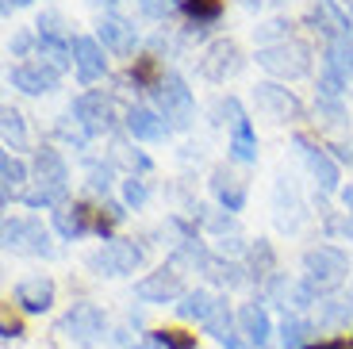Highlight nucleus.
<instances>
[{
    "label": "nucleus",
    "mask_w": 353,
    "mask_h": 349,
    "mask_svg": "<svg viewBox=\"0 0 353 349\" xmlns=\"http://www.w3.org/2000/svg\"><path fill=\"white\" fill-rule=\"evenodd\" d=\"M257 66L273 77H284V81H296L311 70V50L296 39H281V43H269L257 50Z\"/></svg>",
    "instance_id": "1"
},
{
    "label": "nucleus",
    "mask_w": 353,
    "mask_h": 349,
    "mask_svg": "<svg viewBox=\"0 0 353 349\" xmlns=\"http://www.w3.org/2000/svg\"><path fill=\"white\" fill-rule=\"evenodd\" d=\"M303 272H307V284L315 292H334L338 284L350 272V261H345L342 250H330V246H319V250L303 253Z\"/></svg>",
    "instance_id": "2"
},
{
    "label": "nucleus",
    "mask_w": 353,
    "mask_h": 349,
    "mask_svg": "<svg viewBox=\"0 0 353 349\" xmlns=\"http://www.w3.org/2000/svg\"><path fill=\"white\" fill-rule=\"evenodd\" d=\"M154 97H158V115L169 127H188V123H192V92H188V85L176 77V73H169V77L154 88Z\"/></svg>",
    "instance_id": "3"
},
{
    "label": "nucleus",
    "mask_w": 353,
    "mask_h": 349,
    "mask_svg": "<svg viewBox=\"0 0 353 349\" xmlns=\"http://www.w3.org/2000/svg\"><path fill=\"white\" fill-rule=\"evenodd\" d=\"M142 265V250L134 242H108L88 257V269L100 277H131Z\"/></svg>",
    "instance_id": "4"
},
{
    "label": "nucleus",
    "mask_w": 353,
    "mask_h": 349,
    "mask_svg": "<svg viewBox=\"0 0 353 349\" xmlns=\"http://www.w3.org/2000/svg\"><path fill=\"white\" fill-rule=\"evenodd\" d=\"M62 334L77 346H97L104 338V311L97 303H73L62 319Z\"/></svg>",
    "instance_id": "5"
},
{
    "label": "nucleus",
    "mask_w": 353,
    "mask_h": 349,
    "mask_svg": "<svg viewBox=\"0 0 353 349\" xmlns=\"http://www.w3.org/2000/svg\"><path fill=\"white\" fill-rule=\"evenodd\" d=\"M4 250H23V253H35V257H50L54 246L50 235L39 227L35 219H4Z\"/></svg>",
    "instance_id": "6"
},
{
    "label": "nucleus",
    "mask_w": 353,
    "mask_h": 349,
    "mask_svg": "<svg viewBox=\"0 0 353 349\" xmlns=\"http://www.w3.org/2000/svg\"><path fill=\"white\" fill-rule=\"evenodd\" d=\"M39 54H43V66H50L54 73L70 70L73 46L65 43V31L58 27V16H43V19H39Z\"/></svg>",
    "instance_id": "7"
},
{
    "label": "nucleus",
    "mask_w": 353,
    "mask_h": 349,
    "mask_svg": "<svg viewBox=\"0 0 353 349\" xmlns=\"http://www.w3.org/2000/svg\"><path fill=\"white\" fill-rule=\"evenodd\" d=\"M73 119L81 123V131L85 134H104L112 131V100L104 97V92H81L77 100H73Z\"/></svg>",
    "instance_id": "8"
},
{
    "label": "nucleus",
    "mask_w": 353,
    "mask_h": 349,
    "mask_svg": "<svg viewBox=\"0 0 353 349\" xmlns=\"http://www.w3.org/2000/svg\"><path fill=\"white\" fill-rule=\"evenodd\" d=\"M134 296L142 299V303H173V299H185V284H181V272L173 269H158L150 272L146 280H139L134 284Z\"/></svg>",
    "instance_id": "9"
},
{
    "label": "nucleus",
    "mask_w": 353,
    "mask_h": 349,
    "mask_svg": "<svg viewBox=\"0 0 353 349\" xmlns=\"http://www.w3.org/2000/svg\"><path fill=\"white\" fill-rule=\"evenodd\" d=\"M8 81H12V88H19L27 97H43V92H54V88H58V73H54L50 66H43V61L16 66V70L8 73Z\"/></svg>",
    "instance_id": "10"
},
{
    "label": "nucleus",
    "mask_w": 353,
    "mask_h": 349,
    "mask_svg": "<svg viewBox=\"0 0 353 349\" xmlns=\"http://www.w3.org/2000/svg\"><path fill=\"white\" fill-rule=\"evenodd\" d=\"M292 146L300 150V157L307 161V169H311V177H315L319 188H323V192H334V188H338V166H334V161H330V157L323 154L319 146H311L303 134H296V139H292Z\"/></svg>",
    "instance_id": "11"
},
{
    "label": "nucleus",
    "mask_w": 353,
    "mask_h": 349,
    "mask_svg": "<svg viewBox=\"0 0 353 349\" xmlns=\"http://www.w3.org/2000/svg\"><path fill=\"white\" fill-rule=\"evenodd\" d=\"M73 70H77V77L85 81V85L100 81V77H104V70H108L104 46H100L97 39H73Z\"/></svg>",
    "instance_id": "12"
},
{
    "label": "nucleus",
    "mask_w": 353,
    "mask_h": 349,
    "mask_svg": "<svg viewBox=\"0 0 353 349\" xmlns=\"http://www.w3.org/2000/svg\"><path fill=\"white\" fill-rule=\"evenodd\" d=\"M227 112L234 115V119H230V157H234V161H257L254 127H250V119L239 112V100H227Z\"/></svg>",
    "instance_id": "13"
},
{
    "label": "nucleus",
    "mask_w": 353,
    "mask_h": 349,
    "mask_svg": "<svg viewBox=\"0 0 353 349\" xmlns=\"http://www.w3.org/2000/svg\"><path fill=\"white\" fill-rule=\"evenodd\" d=\"M16 303L31 315H43L54 303V280L50 277H27L16 284Z\"/></svg>",
    "instance_id": "14"
},
{
    "label": "nucleus",
    "mask_w": 353,
    "mask_h": 349,
    "mask_svg": "<svg viewBox=\"0 0 353 349\" xmlns=\"http://www.w3.org/2000/svg\"><path fill=\"white\" fill-rule=\"evenodd\" d=\"M35 177H39V188H50V192H62V196H65L70 169H65V157L58 154V150H39V157H35Z\"/></svg>",
    "instance_id": "15"
},
{
    "label": "nucleus",
    "mask_w": 353,
    "mask_h": 349,
    "mask_svg": "<svg viewBox=\"0 0 353 349\" xmlns=\"http://www.w3.org/2000/svg\"><path fill=\"white\" fill-rule=\"evenodd\" d=\"M254 97H257V108H265L273 119H296L300 115V100L281 85H257Z\"/></svg>",
    "instance_id": "16"
},
{
    "label": "nucleus",
    "mask_w": 353,
    "mask_h": 349,
    "mask_svg": "<svg viewBox=\"0 0 353 349\" xmlns=\"http://www.w3.org/2000/svg\"><path fill=\"white\" fill-rule=\"evenodd\" d=\"M127 131H131V139L161 142L169 134V123L161 119L158 112H150V108H131V112H127Z\"/></svg>",
    "instance_id": "17"
},
{
    "label": "nucleus",
    "mask_w": 353,
    "mask_h": 349,
    "mask_svg": "<svg viewBox=\"0 0 353 349\" xmlns=\"http://www.w3.org/2000/svg\"><path fill=\"white\" fill-rule=\"evenodd\" d=\"M239 326H242V334L250 338V346H257V349L269 346L273 323H269V315H265L261 303H242V307H239Z\"/></svg>",
    "instance_id": "18"
},
{
    "label": "nucleus",
    "mask_w": 353,
    "mask_h": 349,
    "mask_svg": "<svg viewBox=\"0 0 353 349\" xmlns=\"http://www.w3.org/2000/svg\"><path fill=\"white\" fill-rule=\"evenodd\" d=\"M100 43H104V50H112V54H131L139 39H134V27L127 23V19L108 16L104 23H100Z\"/></svg>",
    "instance_id": "19"
},
{
    "label": "nucleus",
    "mask_w": 353,
    "mask_h": 349,
    "mask_svg": "<svg viewBox=\"0 0 353 349\" xmlns=\"http://www.w3.org/2000/svg\"><path fill=\"white\" fill-rule=\"evenodd\" d=\"M212 192L227 211H242V203H246V184L234 173H227V169H215L212 173Z\"/></svg>",
    "instance_id": "20"
},
{
    "label": "nucleus",
    "mask_w": 353,
    "mask_h": 349,
    "mask_svg": "<svg viewBox=\"0 0 353 349\" xmlns=\"http://www.w3.org/2000/svg\"><path fill=\"white\" fill-rule=\"evenodd\" d=\"M234 70H239V50H234V43H215L212 50L203 54V73L212 81H227Z\"/></svg>",
    "instance_id": "21"
},
{
    "label": "nucleus",
    "mask_w": 353,
    "mask_h": 349,
    "mask_svg": "<svg viewBox=\"0 0 353 349\" xmlns=\"http://www.w3.org/2000/svg\"><path fill=\"white\" fill-rule=\"evenodd\" d=\"M203 330L212 334V338L219 341L223 349H246V346L239 341V334H234V319H230L227 303H219V307H215V315L208 319V323H203Z\"/></svg>",
    "instance_id": "22"
},
{
    "label": "nucleus",
    "mask_w": 353,
    "mask_h": 349,
    "mask_svg": "<svg viewBox=\"0 0 353 349\" xmlns=\"http://www.w3.org/2000/svg\"><path fill=\"white\" fill-rule=\"evenodd\" d=\"M215 307H219V303H215L208 292H188V296L176 303V315L188 319V323H208V319L215 315Z\"/></svg>",
    "instance_id": "23"
},
{
    "label": "nucleus",
    "mask_w": 353,
    "mask_h": 349,
    "mask_svg": "<svg viewBox=\"0 0 353 349\" xmlns=\"http://www.w3.org/2000/svg\"><path fill=\"white\" fill-rule=\"evenodd\" d=\"M350 323H353V303H345V299H323L319 303V326L323 330H342Z\"/></svg>",
    "instance_id": "24"
},
{
    "label": "nucleus",
    "mask_w": 353,
    "mask_h": 349,
    "mask_svg": "<svg viewBox=\"0 0 353 349\" xmlns=\"http://www.w3.org/2000/svg\"><path fill=\"white\" fill-rule=\"evenodd\" d=\"M54 227L62 238H81L88 230V219H85V208H58L54 211Z\"/></svg>",
    "instance_id": "25"
},
{
    "label": "nucleus",
    "mask_w": 353,
    "mask_h": 349,
    "mask_svg": "<svg viewBox=\"0 0 353 349\" xmlns=\"http://www.w3.org/2000/svg\"><path fill=\"white\" fill-rule=\"evenodd\" d=\"M327 61L342 73V77H353V35L330 39L327 43Z\"/></svg>",
    "instance_id": "26"
},
{
    "label": "nucleus",
    "mask_w": 353,
    "mask_h": 349,
    "mask_svg": "<svg viewBox=\"0 0 353 349\" xmlns=\"http://www.w3.org/2000/svg\"><path fill=\"white\" fill-rule=\"evenodd\" d=\"M0 127H4L8 150H23L27 146V127H23V115H19L16 108H4V112H0Z\"/></svg>",
    "instance_id": "27"
},
{
    "label": "nucleus",
    "mask_w": 353,
    "mask_h": 349,
    "mask_svg": "<svg viewBox=\"0 0 353 349\" xmlns=\"http://www.w3.org/2000/svg\"><path fill=\"white\" fill-rule=\"evenodd\" d=\"M0 181H4V200H8L12 192H16L19 184L27 181V169H23V161L19 157H12V150L4 157H0Z\"/></svg>",
    "instance_id": "28"
},
{
    "label": "nucleus",
    "mask_w": 353,
    "mask_h": 349,
    "mask_svg": "<svg viewBox=\"0 0 353 349\" xmlns=\"http://www.w3.org/2000/svg\"><path fill=\"white\" fill-rule=\"evenodd\" d=\"M307 338H311V326L303 323V319L292 315V319H284V323H281V346L284 349H303V346H307Z\"/></svg>",
    "instance_id": "29"
},
{
    "label": "nucleus",
    "mask_w": 353,
    "mask_h": 349,
    "mask_svg": "<svg viewBox=\"0 0 353 349\" xmlns=\"http://www.w3.org/2000/svg\"><path fill=\"white\" fill-rule=\"evenodd\" d=\"M345 81H350V77H342V73H338L334 66H330V61H323V81H319L323 97L338 100V97H342V88H345Z\"/></svg>",
    "instance_id": "30"
},
{
    "label": "nucleus",
    "mask_w": 353,
    "mask_h": 349,
    "mask_svg": "<svg viewBox=\"0 0 353 349\" xmlns=\"http://www.w3.org/2000/svg\"><path fill=\"white\" fill-rule=\"evenodd\" d=\"M88 188H92V192H100V196L112 192V166L92 161V166H88Z\"/></svg>",
    "instance_id": "31"
},
{
    "label": "nucleus",
    "mask_w": 353,
    "mask_h": 349,
    "mask_svg": "<svg viewBox=\"0 0 353 349\" xmlns=\"http://www.w3.org/2000/svg\"><path fill=\"white\" fill-rule=\"evenodd\" d=\"M250 265L257 269V277H269L273 272V250H269V242H257L250 250Z\"/></svg>",
    "instance_id": "32"
},
{
    "label": "nucleus",
    "mask_w": 353,
    "mask_h": 349,
    "mask_svg": "<svg viewBox=\"0 0 353 349\" xmlns=\"http://www.w3.org/2000/svg\"><path fill=\"white\" fill-rule=\"evenodd\" d=\"M208 277L219 280V284H227V288H234V284H242V269L239 265H223V261H212V269H208Z\"/></svg>",
    "instance_id": "33"
},
{
    "label": "nucleus",
    "mask_w": 353,
    "mask_h": 349,
    "mask_svg": "<svg viewBox=\"0 0 353 349\" xmlns=\"http://www.w3.org/2000/svg\"><path fill=\"white\" fill-rule=\"evenodd\" d=\"M315 112H319V119L327 123V127H338V123L345 119V112H342V104L338 100H330V97H319V104H315Z\"/></svg>",
    "instance_id": "34"
},
{
    "label": "nucleus",
    "mask_w": 353,
    "mask_h": 349,
    "mask_svg": "<svg viewBox=\"0 0 353 349\" xmlns=\"http://www.w3.org/2000/svg\"><path fill=\"white\" fill-rule=\"evenodd\" d=\"M27 208H54V203H62V192H50V188H35V192L23 196Z\"/></svg>",
    "instance_id": "35"
},
{
    "label": "nucleus",
    "mask_w": 353,
    "mask_h": 349,
    "mask_svg": "<svg viewBox=\"0 0 353 349\" xmlns=\"http://www.w3.org/2000/svg\"><path fill=\"white\" fill-rule=\"evenodd\" d=\"M139 8H142V16H150V19H165L176 8V0H139Z\"/></svg>",
    "instance_id": "36"
},
{
    "label": "nucleus",
    "mask_w": 353,
    "mask_h": 349,
    "mask_svg": "<svg viewBox=\"0 0 353 349\" xmlns=\"http://www.w3.org/2000/svg\"><path fill=\"white\" fill-rule=\"evenodd\" d=\"M154 341H158L161 349H196L192 338H181V334H173V330H158V334H154Z\"/></svg>",
    "instance_id": "37"
},
{
    "label": "nucleus",
    "mask_w": 353,
    "mask_h": 349,
    "mask_svg": "<svg viewBox=\"0 0 353 349\" xmlns=\"http://www.w3.org/2000/svg\"><path fill=\"white\" fill-rule=\"evenodd\" d=\"M123 200L131 203V208H142V203H146V184H142L139 177L123 181Z\"/></svg>",
    "instance_id": "38"
},
{
    "label": "nucleus",
    "mask_w": 353,
    "mask_h": 349,
    "mask_svg": "<svg viewBox=\"0 0 353 349\" xmlns=\"http://www.w3.org/2000/svg\"><path fill=\"white\" fill-rule=\"evenodd\" d=\"M27 50H31V35H27V31H19V35L12 39V54H16V58H23Z\"/></svg>",
    "instance_id": "39"
},
{
    "label": "nucleus",
    "mask_w": 353,
    "mask_h": 349,
    "mask_svg": "<svg viewBox=\"0 0 353 349\" xmlns=\"http://www.w3.org/2000/svg\"><path fill=\"white\" fill-rule=\"evenodd\" d=\"M239 250H242L239 238H223V242H219V253H239Z\"/></svg>",
    "instance_id": "40"
},
{
    "label": "nucleus",
    "mask_w": 353,
    "mask_h": 349,
    "mask_svg": "<svg viewBox=\"0 0 353 349\" xmlns=\"http://www.w3.org/2000/svg\"><path fill=\"white\" fill-rule=\"evenodd\" d=\"M23 4H31V0H4V12H12V8H23Z\"/></svg>",
    "instance_id": "41"
},
{
    "label": "nucleus",
    "mask_w": 353,
    "mask_h": 349,
    "mask_svg": "<svg viewBox=\"0 0 353 349\" xmlns=\"http://www.w3.org/2000/svg\"><path fill=\"white\" fill-rule=\"evenodd\" d=\"M342 200H345V208H350V215H353V184H350V188L342 192Z\"/></svg>",
    "instance_id": "42"
},
{
    "label": "nucleus",
    "mask_w": 353,
    "mask_h": 349,
    "mask_svg": "<svg viewBox=\"0 0 353 349\" xmlns=\"http://www.w3.org/2000/svg\"><path fill=\"white\" fill-rule=\"evenodd\" d=\"M242 8H257V4H261V0H239Z\"/></svg>",
    "instance_id": "43"
},
{
    "label": "nucleus",
    "mask_w": 353,
    "mask_h": 349,
    "mask_svg": "<svg viewBox=\"0 0 353 349\" xmlns=\"http://www.w3.org/2000/svg\"><path fill=\"white\" fill-rule=\"evenodd\" d=\"M131 349H150V346H131Z\"/></svg>",
    "instance_id": "44"
},
{
    "label": "nucleus",
    "mask_w": 353,
    "mask_h": 349,
    "mask_svg": "<svg viewBox=\"0 0 353 349\" xmlns=\"http://www.w3.org/2000/svg\"><path fill=\"white\" fill-rule=\"evenodd\" d=\"M350 4H353V0H350Z\"/></svg>",
    "instance_id": "45"
}]
</instances>
